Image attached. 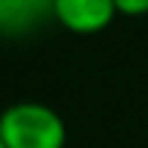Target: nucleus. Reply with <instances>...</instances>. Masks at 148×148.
Listing matches in <instances>:
<instances>
[{"label": "nucleus", "instance_id": "obj_3", "mask_svg": "<svg viewBox=\"0 0 148 148\" xmlns=\"http://www.w3.org/2000/svg\"><path fill=\"white\" fill-rule=\"evenodd\" d=\"M51 21V0H0V36H30Z\"/></svg>", "mask_w": 148, "mask_h": 148}, {"label": "nucleus", "instance_id": "obj_5", "mask_svg": "<svg viewBox=\"0 0 148 148\" xmlns=\"http://www.w3.org/2000/svg\"><path fill=\"white\" fill-rule=\"evenodd\" d=\"M0 148H6V145H3V142H0Z\"/></svg>", "mask_w": 148, "mask_h": 148}, {"label": "nucleus", "instance_id": "obj_4", "mask_svg": "<svg viewBox=\"0 0 148 148\" xmlns=\"http://www.w3.org/2000/svg\"><path fill=\"white\" fill-rule=\"evenodd\" d=\"M112 3H115L118 15L136 18V15H145V12H148V0H112Z\"/></svg>", "mask_w": 148, "mask_h": 148}, {"label": "nucleus", "instance_id": "obj_2", "mask_svg": "<svg viewBox=\"0 0 148 148\" xmlns=\"http://www.w3.org/2000/svg\"><path fill=\"white\" fill-rule=\"evenodd\" d=\"M118 9L112 0H51V21L70 33H100L115 21Z\"/></svg>", "mask_w": 148, "mask_h": 148}, {"label": "nucleus", "instance_id": "obj_1", "mask_svg": "<svg viewBox=\"0 0 148 148\" xmlns=\"http://www.w3.org/2000/svg\"><path fill=\"white\" fill-rule=\"evenodd\" d=\"M0 142L6 148H64L66 124L45 103H12L0 112Z\"/></svg>", "mask_w": 148, "mask_h": 148}]
</instances>
